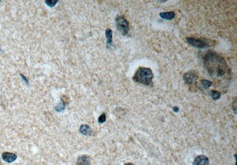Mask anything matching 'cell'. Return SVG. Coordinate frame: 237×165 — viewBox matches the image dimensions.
<instances>
[{
  "mask_svg": "<svg viewBox=\"0 0 237 165\" xmlns=\"http://www.w3.org/2000/svg\"><path fill=\"white\" fill-rule=\"evenodd\" d=\"M17 156L14 153L5 152L2 153V158L4 161L8 163H12L17 159Z\"/></svg>",
  "mask_w": 237,
  "mask_h": 165,
  "instance_id": "52a82bcc",
  "label": "cell"
},
{
  "mask_svg": "<svg viewBox=\"0 0 237 165\" xmlns=\"http://www.w3.org/2000/svg\"><path fill=\"white\" fill-rule=\"evenodd\" d=\"M65 109V104L63 102H61V104H59L56 107V110L58 112H62Z\"/></svg>",
  "mask_w": 237,
  "mask_h": 165,
  "instance_id": "9a60e30c",
  "label": "cell"
},
{
  "mask_svg": "<svg viewBox=\"0 0 237 165\" xmlns=\"http://www.w3.org/2000/svg\"><path fill=\"white\" fill-rule=\"evenodd\" d=\"M183 79L188 86H196L198 79V75L195 71H190L184 74Z\"/></svg>",
  "mask_w": 237,
  "mask_h": 165,
  "instance_id": "277c9868",
  "label": "cell"
},
{
  "mask_svg": "<svg viewBox=\"0 0 237 165\" xmlns=\"http://www.w3.org/2000/svg\"><path fill=\"white\" fill-rule=\"evenodd\" d=\"M186 40L190 45L199 49H203L208 46V44L206 42L201 39H197L193 37H188Z\"/></svg>",
  "mask_w": 237,
  "mask_h": 165,
  "instance_id": "5b68a950",
  "label": "cell"
},
{
  "mask_svg": "<svg viewBox=\"0 0 237 165\" xmlns=\"http://www.w3.org/2000/svg\"><path fill=\"white\" fill-rule=\"evenodd\" d=\"M116 24L117 30L123 36L126 35L129 31V25L127 20L122 16H118L116 18Z\"/></svg>",
  "mask_w": 237,
  "mask_h": 165,
  "instance_id": "3957f363",
  "label": "cell"
},
{
  "mask_svg": "<svg viewBox=\"0 0 237 165\" xmlns=\"http://www.w3.org/2000/svg\"><path fill=\"white\" fill-rule=\"evenodd\" d=\"M79 131L82 134L85 135H90L92 132L91 128L87 125H82L80 127Z\"/></svg>",
  "mask_w": 237,
  "mask_h": 165,
  "instance_id": "30bf717a",
  "label": "cell"
},
{
  "mask_svg": "<svg viewBox=\"0 0 237 165\" xmlns=\"http://www.w3.org/2000/svg\"><path fill=\"white\" fill-rule=\"evenodd\" d=\"M220 96H221V93L219 91L212 90L211 92V96L215 100H216L219 99L220 97Z\"/></svg>",
  "mask_w": 237,
  "mask_h": 165,
  "instance_id": "4fadbf2b",
  "label": "cell"
},
{
  "mask_svg": "<svg viewBox=\"0 0 237 165\" xmlns=\"http://www.w3.org/2000/svg\"><path fill=\"white\" fill-rule=\"evenodd\" d=\"M201 85L204 89H207L212 86V82L209 81V80H201Z\"/></svg>",
  "mask_w": 237,
  "mask_h": 165,
  "instance_id": "7c38bea8",
  "label": "cell"
},
{
  "mask_svg": "<svg viewBox=\"0 0 237 165\" xmlns=\"http://www.w3.org/2000/svg\"><path fill=\"white\" fill-rule=\"evenodd\" d=\"M203 64L208 73L217 81L228 80L231 77L230 68L224 57L217 52L209 51L203 57Z\"/></svg>",
  "mask_w": 237,
  "mask_h": 165,
  "instance_id": "6da1fadb",
  "label": "cell"
},
{
  "mask_svg": "<svg viewBox=\"0 0 237 165\" xmlns=\"http://www.w3.org/2000/svg\"><path fill=\"white\" fill-rule=\"evenodd\" d=\"M21 78L23 79L24 80V81H25V82L28 85L29 84V82H28V80H27V79L25 77V76L23 75H22V74H21Z\"/></svg>",
  "mask_w": 237,
  "mask_h": 165,
  "instance_id": "e0dca14e",
  "label": "cell"
},
{
  "mask_svg": "<svg viewBox=\"0 0 237 165\" xmlns=\"http://www.w3.org/2000/svg\"><path fill=\"white\" fill-rule=\"evenodd\" d=\"M153 73L150 68L140 67L134 74L133 80L135 81L145 85H149L152 82Z\"/></svg>",
  "mask_w": 237,
  "mask_h": 165,
  "instance_id": "7a4b0ae2",
  "label": "cell"
},
{
  "mask_svg": "<svg viewBox=\"0 0 237 165\" xmlns=\"http://www.w3.org/2000/svg\"><path fill=\"white\" fill-rule=\"evenodd\" d=\"M125 165H134V164H132V163H126Z\"/></svg>",
  "mask_w": 237,
  "mask_h": 165,
  "instance_id": "d6986e66",
  "label": "cell"
},
{
  "mask_svg": "<svg viewBox=\"0 0 237 165\" xmlns=\"http://www.w3.org/2000/svg\"><path fill=\"white\" fill-rule=\"evenodd\" d=\"M159 16L163 19L167 20H171L172 19L175 17L176 14L175 12H161L159 14Z\"/></svg>",
  "mask_w": 237,
  "mask_h": 165,
  "instance_id": "ba28073f",
  "label": "cell"
},
{
  "mask_svg": "<svg viewBox=\"0 0 237 165\" xmlns=\"http://www.w3.org/2000/svg\"><path fill=\"white\" fill-rule=\"evenodd\" d=\"M173 110H174V112H178V111H179V109H178V107H174V108H173Z\"/></svg>",
  "mask_w": 237,
  "mask_h": 165,
  "instance_id": "ac0fdd59",
  "label": "cell"
},
{
  "mask_svg": "<svg viewBox=\"0 0 237 165\" xmlns=\"http://www.w3.org/2000/svg\"><path fill=\"white\" fill-rule=\"evenodd\" d=\"M105 34L107 39V45L111 46L112 45V31L110 29H107L106 31Z\"/></svg>",
  "mask_w": 237,
  "mask_h": 165,
  "instance_id": "8fae6325",
  "label": "cell"
},
{
  "mask_svg": "<svg viewBox=\"0 0 237 165\" xmlns=\"http://www.w3.org/2000/svg\"><path fill=\"white\" fill-rule=\"evenodd\" d=\"M58 2V1L55 0H49V1H45V3L48 6L52 7L55 6L56 4Z\"/></svg>",
  "mask_w": 237,
  "mask_h": 165,
  "instance_id": "5bb4252c",
  "label": "cell"
},
{
  "mask_svg": "<svg viewBox=\"0 0 237 165\" xmlns=\"http://www.w3.org/2000/svg\"><path fill=\"white\" fill-rule=\"evenodd\" d=\"M193 165H209V159L203 155L198 156L195 159Z\"/></svg>",
  "mask_w": 237,
  "mask_h": 165,
  "instance_id": "8992f818",
  "label": "cell"
},
{
  "mask_svg": "<svg viewBox=\"0 0 237 165\" xmlns=\"http://www.w3.org/2000/svg\"><path fill=\"white\" fill-rule=\"evenodd\" d=\"M77 165H90V158L87 156H81L77 160Z\"/></svg>",
  "mask_w": 237,
  "mask_h": 165,
  "instance_id": "9c48e42d",
  "label": "cell"
},
{
  "mask_svg": "<svg viewBox=\"0 0 237 165\" xmlns=\"http://www.w3.org/2000/svg\"><path fill=\"white\" fill-rule=\"evenodd\" d=\"M106 114L103 113L100 116H99L98 121L100 123H103V122H106Z\"/></svg>",
  "mask_w": 237,
  "mask_h": 165,
  "instance_id": "2e32d148",
  "label": "cell"
}]
</instances>
